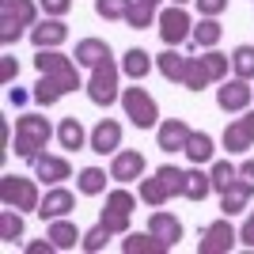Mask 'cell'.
<instances>
[{
	"label": "cell",
	"instance_id": "obj_23",
	"mask_svg": "<svg viewBox=\"0 0 254 254\" xmlns=\"http://www.w3.org/2000/svg\"><path fill=\"white\" fill-rule=\"evenodd\" d=\"M186 64H190V57H182L175 46H163V53L156 57V68L163 80H171V84H182L186 80Z\"/></svg>",
	"mask_w": 254,
	"mask_h": 254
},
{
	"label": "cell",
	"instance_id": "obj_25",
	"mask_svg": "<svg viewBox=\"0 0 254 254\" xmlns=\"http://www.w3.org/2000/svg\"><path fill=\"white\" fill-rule=\"evenodd\" d=\"M209 193H212V175L201 171V163H193V167L186 171V190H182V197L197 205V201H205Z\"/></svg>",
	"mask_w": 254,
	"mask_h": 254
},
{
	"label": "cell",
	"instance_id": "obj_24",
	"mask_svg": "<svg viewBox=\"0 0 254 254\" xmlns=\"http://www.w3.org/2000/svg\"><path fill=\"white\" fill-rule=\"evenodd\" d=\"M46 235L53 239V247H57V251H72V247H80V239H84V232H80V228H76L68 216H57V220H50Z\"/></svg>",
	"mask_w": 254,
	"mask_h": 254
},
{
	"label": "cell",
	"instance_id": "obj_9",
	"mask_svg": "<svg viewBox=\"0 0 254 254\" xmlns=\"http://www.w3.org/2000/svg\"><path fill=\"white\" fill-rule=\"evenodd\" d=\"M235 243H239V232L228 224V216H220V220L205 224L201 239H197V254H232Z\"/></svg>",
	"mask_w": 254,
	"mask_h": 254
},
{
	"label": "cell",
	"instance_id": "obj_44",
	"mask_svg": "<svg viewBox=\"0 0 254 254\" xmlns=\"http://www.w3.org/2000/svg\"><path fill=\"white\" fill-rule=\"evenodd\" d=\"M23 251H27V254H53L57 247H53V239L46 235V239H34V243H27Z\"/></svg>",
	"mask_w": 254,
	"mask_h": 254
},
{
	"label": "cell",
	"instance_id": "obj_49",
	"mask_svg": "<svg viewBox=\"0 0 254 254\" xmlns=\"http://www.w3.org/2000/svg\"><path fill=\"white\" fill-rule=\"evenodd\" d=\"M11 4H19V0H0V8H11Z\"/></svg>",
	"mask_w": 254,
	"mask_h": 254
},
{
	"label": "cell",
	"instance_id": "obj_14",
	"mask_svg": "<svg viewBox=\"0 0 254 254\" xmlns=\"http://www.w3.org/2000/svg\"><path fill=\"white\" fill-rule=\"evenodd\" d=\"M31 167H34V179H42L46 186H61L64 179H72V163H68L64 156H50V152H42Z\"/></svg>",
	"mask_w": 254,
	"mask_h": 254
},
{
	"label": "cell",
	"instance_id": "obj_22",
	"mask_svg": "<svg viewBox=\"0 0 254 254\" xmlns=\"http://www.w3.org/2000/svg\"><path fill=\"white\" fill-rule=\"evenodd\" d=\"M220 144H224L228 152H251V148H254V129L247 126V118H235V122H228V126H224Z\"/></svg>",
	"mask_w": 254,
	"mask_h": 254
},
{
	"label": "cell",
	"instance_id": "obj_39",
	"mask_svg": "<svg viewBox=\"0 0 254 254\" xmlns=\"http://www.w3.org/2000/svg\"><path fill=\"white\" fill-rule=\"evenodd\" d=\"M209 84H212V80L205 76L201 61H197V57H190V64H186V80H182V87H186V91H205Z\"/></svg>",
	"mask_w": 254,
	"mask_h": 254
},
{
	"label": "cell",
	"instance_id": "obj_5",
	"mask_svg": "<svg viewBox=\"0 0 254 254\" xmlns=\"http://www.w3.org/2000/svg\"><path fill=\"white\" fill-rule=\"evenodd\" d=\"M122 110H126V118L137 129H156L159 126V103L144 91V87H137V84L122 91Z\"/></svg>",
	"mask_w": 254,
	"mask_h": 254
},
{
	"label": "cell",
	"instance_id": "obj_27",
	"mask_svg": "<svg viewBox=\"0 0 254 254\" xmlns=\"http://www.w3.org/2000/svg\"><path fill=\"white\" fill-rule=\"evenodd\" d=\"M72 57H76V64H80V68H95L103 57H110V46H106L103 38H80Z\"/></svg>",
	"mask_w": 254,
	"mask_h": 254
},
{
	"label": "cell",
	"instance_id": "obj_46",
	"mask_svg": "<svg viewBox=\"0 0 254 254\" xmlns=\"http://www.w3.org/2000/svg\"><path fill=\"white\" fill-rule=\"evenodd\" d=\"M239 243H243V247H254V209H251V216L243 220V228H239Z\"/></svg>",
	"mask_w": 254,
	"mask_h": 254
},
{
	"label": "cell",
	"instance_id": "obj_17",
	"mask_svg": "<svg viewBox=\"0 0 254 254\" xmlns=\"http://www.w3.org/2000/svg\"><path fill=\"white\" fill-rule=\"evenodd\" d=\"M72 209H76V193L64 190V186H50L42 205H38V216L42 220H57V216H68Z\"/></svg>",
	"mask_w": 254,
	"mask_h": 254
},
{
	"label": "cell",
	"instance_id": "obj_36",
	"mask_svg": "<svg viewBox=\"0 0 254 254\" xmlns=\"http://www.w3.org/2000/svg\"><path fill=\"white\" fill-rule=\"evenodd\" d=\"M232 72L239 80H254V46H235L232 50Z\"/></svg>",
	"mask_w": 254,
	"mask_h": 254
},
{
	"label": "cell",
	"instance_id": "obj_41",
	"mask_svg": "<svg viewBox=\"0 0 254 254\" xmlns=\"http://www.w3.org/2000/svg\"><path fill=\"white\" fill-rule=\"evenodd\" d=\"M38 8H42L46 15H57V19H64V15L72 11V0H38Z\"/></svg>",
	"mask_w": 254,
	"mask_h": 254
},
{
	"label": "cell",
	"instance_id": "obj_30",
	"mask_svg": "<svg viewBox=\"0 0 254 254\" xmlns=\"http://www.w3.org/2000/svg\"><path fill=\"white\" fill-rule=\"evenodd\" d=\"M106 179H110V171L84 167L80 175H76V190L84 193V197H99V193H106Z\"/></svg>",
	"mask_w": 254,
	"mask_h": 254
},
{
	"label": "cell",
	"instance_id": "obj_37",
	"mask_svg": "<svg viewBox=\"0 0 254 254\" xmlns=\"http://www.w3.org/2000/svg\"><path fill=\"white\" fill-rule=\"evenodd\" d=\"M133 8V0H95V15L106 23H114V19H126V11Z\"/></svg>",
	"mask_w": 254,
	"mask_h": 254
},
{
	"label": "cell",
	"instance_id": "obj_40",
	"mask_svg": "<svg viewBox=\"0 0 254 254\" xmlns=\"http://www.w3.org/2000/svg\"><path fill=\"white\" fill-rule=\"evenodd\" d=\"M156 175H159L163 182H167L171 197H182V190H186V171H182V167H171V163H163V167H159Z\"/></svg>",
	"mask_w": 254,
	"mask_h": 254
},
{
	"label": "cell",
	"instance_id": "obj_20",
	"mask_svg": "<svg viewBox=\"0 0 254 254\" xmlns=\"http://www.w3.org/2000/svg\"><path fill=\"white\" fill-rule=\"evenodd\" d=\"M152 68H156V61H152V53H148V50L133 46V50L122 53V76H129L133 84H140V80H144Z\"/></svg>",
	"mask_w": 254,
	"mask_h": 254
},
{
	"label": "cell",
	"instance_id": "obj_45",
	"mask_svg": "<svg viewBox=\"0 0 254 254\" xmlns=\"http://www.w3.org/2000/svg\"><path fill=\"white\" fill-rule=\"evenodd\" d=\"M239 182L254 193V159H243V163H239Z\"/></svg>",
	"mask_w": 254,
	"mask_h": 254
},
{
	"label": "cell",
	"instance_id": "obj_38",
	"mask_svg": "<svg viewBox=\"0 0 254 254\" xmlns=\"http://www.w3.org/2000/svg\"><path fill=\"white\" fill-rule=\"evenodd\" d=\"M114 235L106 232V224H95L91 232H84V239H80V247H84L87 254H99V251H106V243H110Z\"/></svg>",
	"mask_w": 254,
	"mask_h": 254
},
{
	"label": "cell",
	"instance_id": "obj_15",
	"mask_svg": "<svg viewBox=\"0 0 254 254\" xmlns=\"http://www.w3.org/2000/svg\"><path fill=\"white\" fill-rule=\"evenodd\" d=\"M193 129L182 122V118H167V122H159L156 126V140H159V148L167 152H186V140H190Z\"/></svg>",
	"mask_w": 254,
	"mask_h": 254
},
{
	"label": "cell",
	"instance_id": "obj_13",
	"mask_svg": "<svg viewBox=\"0 0 254 254\" xmlns=\"http://www.w3.org/2000/svg\"><path fill=\"white\" fill-rule=\"evenodd\" d=\"M87 148L99 152V156H114V152L122 148V122H114V118H103V122L91 129Z\"/></svg>",
	"mask_w": 254,
	"mask_h": 254
},
{
	"label": "cell",
	"instance_id": "obj_16",
	"mask_svg": "<svg viewBox=\"0 0 254 254\" xmlns=\"http://www.w3.org/2000/svg\"><path fill=\"white\" fill-rule=\"evenodd\" d=\"M148 232H152V235H159V239H163V243H167L171 251H175V247L182 243L186 228H182V220L175 216V212H163V209H156V212L148 216Z\"/></svg>",
	"mask_w": 254,
	"mask_h": 254
},
{
	"label": "cell",
	"instance_id": "obj_19",
	"mask_svg": "<svg viewBox=\"0 0 254 254\" xmlns=\"http://www.w3.org/2000/svg\"><path fill=\"white\" fill-rule=\"evenodd\" d=\"M87 137H91V133L80 126V118H76V114L57 122V144H61L64 152H80V148H87Z\"/></svg>",
	"mask_w": 254,
	"mask_h": 254
},
{
	"label": "cell",
	"instance_id": "obj_31",
	"mask_svg": "<svg viewBox=\"0 0 254 254\" xmlns=\"http://www.w3.org/2000/svg\"><path fill=\"white\" fill-rule=\"evenodd\" d=\"M212 156H216V140L209 137V133H190V140H186V159L190 163H212Z\"/></svg>",
	"mask_w": 254,
	"mask_h": 254
},
{
	"label": "cell",
	"instance_id": "obj_8",
	"mask_svg": "<svg viewBox=\"0 0 254 254\" xmlns=\"http://www.w3.org/2000/svg\"><path fill=\"white\" fill-rule=\"evenodd\" d=\"M84 87V80H80V72H68V76H46L38 72V84H34L31 99L38 106H53L61 95H68V91H80Z\"/></svg>",
	"mask_w": 254,
	"mask_h": 254
},
{
	"label": "cell",
	"instance_id": "obj_48",
	"mask_svg": "<svg viewBox=\"0 0 254 254\" xmlns=\"http://www.w3.org/2000/svg\"><path fill=\"white\" fill-rule=\"evenodd\" d=\"M243 118H247V126L254 129V110H243Z\"/></svg>",
	"mask_w": 254,
	"mask_h": 254
},
{
	"label": "cell",
	"instance_id": "obj_43",
	"mask_svg": "<svg viewBox=\"0 0 254 254\" xmlns=\"http://www.w3.org/2000/svg\"><path fill=\"white\" fill-rule=\"evenodd\" d=\"M15 76H19V61H15V57H0V80L11 84Z\"/></svg>",
	"mask_w": 254,
	"mask_h": 254
},
{
	"label": "cell",
	"instance_id": "obj_21",
	"mask_svg": "<svg viewBox=\"0 0 254 254\" xmlns=\"http://www.w3.org/2000/svg\"><path fill=\"white\" fill-rule=\"evenodd\" d=\"M122 251L126 254H167L171 247L152 232H126L122 235Z\"/></svg>",
	"mask_w": 254,
	"mask_h": 254
},
{
	"label": "cell",
	"instance_id": "obj_12",
	"mask_svg": "<svg viewBox=\"0 0 254 254\" xmlns=\"http://www.w3.org/2000/svg\"><path fill=\"white\" fill-rule=\"evenodd\" d=\"M144 167H148V163H144V156H140L137 148H118L114 159H110V179L126 186V182H137L140 175H144Z\"/></svg>",
	"mask_w": 254,
	"mask_h": 254
},
{
	"label": "cell",
	"instance_id": "obj_26",
	"mask_svg": "<svg viewBox=\"0 0 254 254\" xmlns=\"http://www.w3.org/2000/svg\"><path fill=\"white\" fill-rule=\"evenodd\" d=\"M220 34H224V27L216 23V15H201L197 27H193V34H190V42H193V50H216Z\"/></svg>",
	"mask_w": 254,
	"mask_h": 254
},
{
	"label": "cell",
	"instance_id": "obj_28",
	"mask_svg": "<svg viewBox=\"0 0 254 254\" xmlns=\"http://www.w3.org/2000/svg\"><path fill=\"white\" fill-rule=\"evenodd\" d=\"M251 197H254V193L247 190V186H243L239 179H235L232 186H228V190L220 193V212H224V216H239V212H247Z\"/></svg>",
	"mask_w": 254,
	"mask_h": 254
},
{
	"label": "cell",
	"instance_id": "obj_50",
	"mask_svg": "<svg viewBox=\"0 0 254 254\" xmlns=\"http://www.w3.org/2000/svg\"><path fill=\"white\" fill-rule=\"evenodd\" d=\"M140 4H152V8H159V4H163V0H140Z\"/></svg>",
	"mask_w": 254,
	"mask_h": 254
},
{
	"label": "cell",
	"instance_id": "obj_2",
	"mask_svg": "<svg viewBox=\"0 0 254 254\" xmlns=\"http://www.w3.org/2000/svg\"><path fill=\"white\" fill-rule=\"evenodd\" d=\"M118 80H122V64H118L114 53H110V57H103V61L91 68V76H87V84H84L87 99H91L95 106H114V103H122Z\"/></svg>",
	"mask_w": 254,
	"mask_h": 254
},
{
	"label": "cell",
	"instance_id": "obj_18",
	"mask_svg": "<svg viewBox=\"0 0 254 254\" xmlns=\"http://www.w3.org/2000/svg\"><path fill=\"white\" fill-rule=\"evenodd\" d=\"M34 68H38V72H46V76L80 72L76 57H68V53H61V50H38V53H34Z\"/></svg>",
	"mask_w": 254,
	"mask_h": 254
},
{
	"label": "cell",
	"instance_id": "obj_51",
	"mask_svg": "<svg viewBox=\"0 0 254 254\" xmlns=\"http://www.w3.org/2000/svg\"><path fill=\"white\" fill-rule=\"evenodd\" d=\"M175 4H190V0H175Z\"/></svg>",
	"mask_w": 254,
	"mask_h": 254
},
{
	"label": "cell",
	"instance_id": "obj_11",
	"mask_svg": "<svg viewBox=\"0 0 254 254\" xmlns=\"http://www.w3.org/2000/svg\"><path fill=\"white\" fill-rule=\"evenodd\" d=\"M64 38H68V23L57 19V15H46L31 27V42L34 50H61Z\"/></svg>",
	"mask_w": 254,
	"mask_h": 254
},
{
	"label": "cell",
	"instance_id": "obj_7",
	"mask_svg": "<svg viewBox=\"0 0 254 254\" xmlns=\"http://www.w3.org/2000/svg\"><path fill=\"white\" fill-rule=\"evenodd\" d=\"M159 38H163V46H182V42H190V34H193V19H190V11L182 8V4H175V8H163L159 11Z\"/></svg>",
	"mask_w": 254,
	"mask_h": 254
},
{
	"label": "cell",
	"instance_id": "obj_42",
	"mask_svg": "<svg viewBox=\"0 0 254 254\" xmlns=\"http://www.w3.org/2000/svg\"><path fill=\"white\" fill-rule=\"evenodd\" d=\"M197 4V15H224L228 11V0H193Z\"/></svg>",
	"mask_w": 254,
	"mask_h": 254
},
{
	"label": "cell",
	"instance_id": "obj_3",
	"mask_svg": "<svg viewBox=\"0 0 254 254\" xmlns=\"http://www.w3.org/2000/svg\"><path fill=\"white\" fill-rule=\"evenodd\" d=\"M0 201L8 205V209H19V212H38L42 193H38L34 179H23V175H4V179H0Z\"/></svg>",
	"mask_w": 254,
	"mask_h": 254
},
{
	"label": "cell",
	"instance_id": "obj_6",
	"mask_svg": "<svg viewBox=\"0 0 254 254\" xmlns=\"http://www.w3.org/2000/svg\"><path fill=\"white\" fill-rule=\"evenodd\" d=\"M133 209H137V197H133L129 190H110L106 193L103 212H99V224H106L110 235H126L129 220H133Z\"/></svg>",
	"mask_w": 254,
	"mask_h": 254
},
{
	"label": "cell",
	"instance_id": "obj_4",
	"mask_svg": "<svg viewBox=\"0 0 254 254\" xmlns=\"http://www.w3.org/2000/svg\"><path fill=\"white\" fill-rule=\"evenodd\" d=\"M38 23V8H34V0H19V4H11V8H0V42L11 46L19 42L23 34H31L27 27Z\"/></svg>",
	"mask_w": 254,
	"mask_h": 254
},
{
	"label": "cell",
	"instance_id": "obj_33",
	"mask_svg": "<svg viewBox=\"0 0 254 254\" xmlns=\"http://www.w3.org/2000/svg\"><path fill=\"white\" fill-rule=\"evenodd\" d=\"M209 175H212V193H224L235 179H239V167H235L232 159H212Z\"/></svg>",
	"mask_w": 254,
	"mask_h": 254
},
{
	"label": "cell",
	"instance_id": "obj_29",
	"mask_svg": "<svg viewBox=\"0 0 254 254\" xmlns=\"http://www.w3.org/2000/svg\"><path fill=\"white\" fill-rule=\"evenodd\" d=\"M137 197H140L144 205H152V209H163V205L171 201V190H167V182L159 179V175H152V179H140Z\"/></svg>",
	"mask_w": 254,
	"mask_h": 254
},
{
	"label": "cell",
	"instance_id": "obj_10",
	"mask_svg": "<svg viewBox=\"0 0 254 254\" xmlns=\"http://www.w3.org/2000/svg\"><path fill=\"white\" fill-rule=\"evenodd\" d=\"M251 103H254L251 80H239V76L220 80V87H216V106H220L224 114H243V110H251Z\"/></svg>",
	"mask_w": 254,
	"mask_h": 254
},
{
	"label": "cell",
	"instance_id": "obj_1",
	"mask_svg": "<svg viewBox=\"0 0 254 254\" xmlns=\"http://www.w3.org/2000/svg\"><path fill=\"white\" fill-rule=\"evenodd\" d=\"M50 137H57V129H53L42 114H19V122H15V140H11V148H15V156H19V159L34 163V159L46 152Z\"/></svg>",
	"mask_w": 254,
	"mask_h": 254
},
{
	"label": "cell",
	"instance_id": "obj_47",
	"mask_svg": "<svg viewBox=\"0 0 254 254\" xmlns=\"http://www.w3.org/2000/svg\"><path fill=\"white\" fill-rule=\"evenodd\" d=\"M8 103H11V106H23V103H27V91H19V87H11V91H8Z\"/></svg>",
	"mask_w": 254,
	"mask_h": 254
},
{
	"label": "cell",
	"instance_id": "obj_32",
	"mask_svg": "<svg viewBox=\"0 0 254 254\" xmlns=\"http://www.w3.org/2000/svg\"><path fill=\"white\" fill-rule=\"evenodd\" d=\"M201 68H205V76H209L212 84H220V80H228V68H232V57L228 53H220V50H205L201 57Z\"/></svg>",
	"mask_w": 254,
	"mask_h": 254
},
{
	"label": "cell",
	"instance_id": "obj_34",
	"mask_svg": "<svg viewBox=\"0 0 254 254\" xmlns=\"http://www.w3.org/2000/svg\"><path fill=\"white\" fill-rule=\"evenodd\" d=\"M0 239H4V243H19L23 239V212L19 209H8V205H4V212H0Z\"/></svg>",
	"mask_w": 254,
	"mask_h": 254
},
{
	"label": "cell",
	"instance_id": "obj_35",
	"mask_svg": "<svg viewBox=\"0 0 254 254\" xmlns=\"http://www.w3.org/2000/svg\"><path fill=\"white\" fill-rule=\"evenodd\" d=\"M156 19H159L156 8H152V4H140V0H133V8L126 11V27H133V31H148Z\"/></svg>",
	"mask_w": 254,
	"mask_h": 254
}]
</instances>
